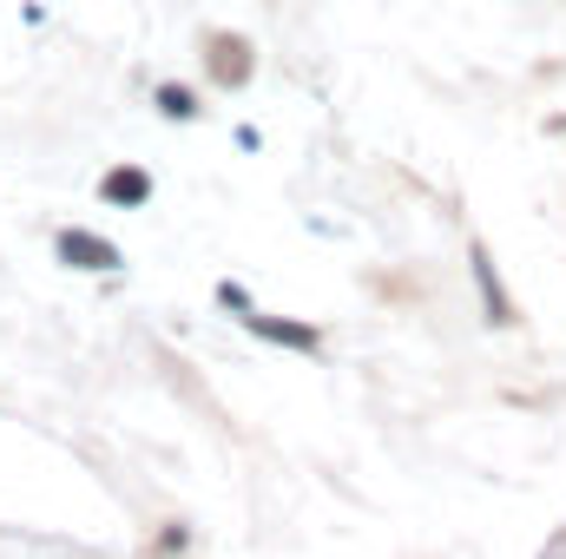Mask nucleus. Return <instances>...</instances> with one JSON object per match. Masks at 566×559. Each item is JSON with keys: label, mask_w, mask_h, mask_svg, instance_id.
I'll list each match as a JSON object with an SVG mask.
<instances>
[{"label": "nucleus", "mask_w": 566, "mask_h": 559, "mask_svg": "<svg viewBox=\"0 0 566 559\" xmlns=\"http://www.w3.org/2000/svg\"><path fill=\"white\" fill-rule=\"evenodd\" d=\"M258 336H271V342H290V349H323V329H310V323H277V316H244Z\"/></svg>", "instance_id": "3"}, {"label": "nucleus", "mask_w": 566, "mask_h": 559, "mask_svg": "<svg viewBox=\"0 0 566 559\" xmlns=\"http://www.w3.org/2000/svg\"><path fill=\"white\" fill-rule=\"evenodd\" d=\"M218 303H224V309H238V316H251V296H244L238 283H218Z\"/></svg>", "instance_id": "7"}, {"label": "nucleus", "mask_w": 566, "mask_h": 559, "mask_svg": "<svg viewBox=\"0 0 566 559\" xmlns=\"http://www.w3.org/2000/svg\"><path fill=\"white\" fill-rule=\"evenodd\" d=\"M474 277H481V303H488V316L494 323H521L514 316V303H507V289H501V277H494V264H488V251L474 244Z\"/></svg>", "instance_id": "5"}, {"label": "nucleus", "mask_w": 566, "mask_h": 559, "mask_svg": "<svg viewBox=\"0 0 566 559\" xmlns=\"http://www.w3.org/2000/svg\"><path fill=\"white\" fill-rule=\"evenodd\" d=\"M158 113H165V119H198L191 86H158Z\"/></svg>", "instance_id": "6"}, {"label": "nucleus", "mask_w": 566, "mask_h": 559, "mask_svg": "<svg viewBox=\"0 0 566 559\" xmlns=\"http://www.w3.org/2000/svg\"><path fill=\"white\" fill-rule=\"evenodd\" d=\"M60 257L80 264V271H119V251L93 231H60Z\"/></svg>", "instance_id": "1"}, {"label": "nucleus", "mask_w": 566, "mask_h": 559, "mask_svg": "<svg viewBox=\"0 0 566 559\" xmlns=\"http://www.w3.org/2000/svg\"><path fill=\"white\" fill-rule=\"evenodd\" d=\"M99 198H106V204H145V198H151V178H145L139 165H119V171L99 178Z\"/></svg>", "instance_id": "2"}, {"label": "nucleus", "mask_w": 566, "mask_h": 559, "mask_svg": "<svg viewBox=\"0 0 566 559\" xmlns=\"http://www.w3.org/2000/svg\"><path fill=\"white\" fill-rule=\"evenodd\" d=\"M211 73H218L224 86H244V80H251V46H244V40H211Z\"/></svg>", "instance_id": "4"}]
</instances>
